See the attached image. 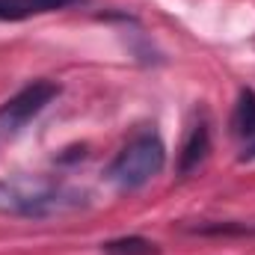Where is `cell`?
Listing matches in <instances>:
<instances>
[{"label":"cell","instance_id":"cell-4","mask_svg":"<svg viewBox=\"0 0 255 255\" xmlns=\"http://www.w3.org/2000/svg\"><path fill=\"white\" fill-rule=\"evenodd\" d=\"M80 0H0V21H27L36 15L60 12Z\"/></svg>","mask_w":255,"mask_h":255},{"label":"cell","instance_id":"cell-1","mask_svg":"<svg viewBox=\"0 0 255 255\" xmlns=\"http://www.w3.org/2000/svg\"><path fill=\"white\" fill-rule=\"evenodd\" d=\"M163 163H166L163 139L157 136V130H142L116 154V160L110 163L107 175H110V181L116 187L136 190V187L148 184L163 169Z\"/></svg>","mask_w":255,"mask_h":255},{"label":"cell","instance_id":"cell-6","mask_svg":"<svg viewBox=\"0 0 255 255\" xmlns=\"http://www.w3.org/2000/svg\"><path fill=\"white\" fill-rule=\"evenodd\" d=\"M232 125L238 136H255V92L253 89H241L238 95V104H235V116H232Z\"/></svg>","mask_w":255,"mask_h":255},{"label":"cell","instance_id":"cell-2","mask_svg":"<svg viewBox=\"0 0 255 255\" xmlns=\"http://www.w3.org/2000/svg\"><path fill=\"white\" fill-rule=\"evenodd\" d=\"M57 95H60V83H54V80H33L21 92H15L0 107V139L18 136L21 128L30 119H36Z\"/></svg>","mask_w":255,"mask_h":255},{"label":"cell","instance_id":"cell-3","mask_svg":"<svg viewBox=\"0 0 255 255\" xmlns=\"http://www.w3.org/2000/svg\"><path fill=\"white\" fill-rule=\"evenodd\" d=\"M0 199L6 211H18V214H45L51 208H60V190L45 187V184H3L0 187Z\"/></svg>","mask_w":255,"mask_h":255},{"label":"cell","instance_id":"cell-7","mask_svg":"<svg viewBox=\"0 0 255 255\" xmlns=\"http://www.w3.org/2000/svg\"><path fill=\"white\" fill-rule=\"evenodd\" d=\"M101 250H104V255H157L160 253L151 241H145V238H139V235H128V238L107 241Z\"/></svg>","mask_w":255,"mask_h":255},{"label":"cell","instance_id":"cell-5","mask_svg":"<svg viewBox=\"0 0 255 255\" xmlns=\"http://www.w3.org/2000/svg\"><path fill=\"white\" fill-rule=\"evenodd\" d=\"M208 151H211V130H208L205 122H199V125H193V130L184 139V148H181V160H178L181 175L199 169V163L208 157Z\"/></svg>","mask_w":255,"mask_h":255},{"label":"cell","instance_id":"cell-8","mask_svg":"<svg viewBox=\"0 0 255 255\" xmlns=\"http://www.w3.org/2000/svg\"><path fill=\"white\" fill-rule=\"evenodd\" d=\"M190 232L205 238H255V223H205L193 226Z\"/></svg>","mask_w":255,"mask_h":255}]
</instances>
